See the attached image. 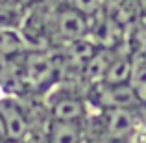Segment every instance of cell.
I'll list each match as a JSON object with an SVG mask.
<instances>
[{"mask_svg":"<svg viewBox=\"0 0 146 143\" xmlns=\"http://www.w3.org/2000/svg\"><path fill=\"white\" fill-rule=\"evenodd\" d=\"M56 30H57V36L61 39L68 41V43L76 39H82L89 32V17H85L83 13H80L74 7L67 6L57 11Z\"/></svg>","mask_w":146,"mask_h":143,"instance_id":"obj_3","label":"cell"},{"mask_svg":"<svg viewBox=\"0 0 146 143\" xmlns=\"http://www.w3.org/2000/svg\"><path fill=\"white\" fill-rule=\"evenodd\" d=\"M107 54H109L107 48L98 50L89 61L83 63V69H82L83 82H87V84H102L107 67H109V63L113 61V58H109Z\"/></svg>","mask_w":146,"mask_h":143,"instance_id":"obj_8","label":"cell"},{"mask_svg":"<svg viewBox=\"0 0 146 143\" xmlns=\"http://www.w3.org/2000/svg\"><path fill=\"white\" fill-rule=\"evenodd\" d=\"M98 143H120V141H117V140H109V138H106V140H102V141H98Z\"/></svg>","mask_w":146,"mask_h":143,"instance_id":"obj_15","label":"cell"},{"mask_svg":"<svg viewBox=\"0 0 146 143\" xmlns=\"http://www.w3.org/2000/svg\"><path fill=\"white\" fill-rule=\"evenodd\" d=\"M24 50H28V43L24 41L19 30H15L13 26L0 28V56H17V54H22Z\"/></svg>","mask_w":146,"mask_h":143,"instance_id":"obj_10","label":"cell"},{"mask_svg":"<svg viewBox=\"0 0 146 143\" xmlns=\"http://www.w3.org/2000/svg\"><path fill=\"white\" fill-rule=\"evenodd\" d=\"M83 143H85V141H83Z\"/></svg>","mask_w":146,"mask_h":143,"instance_id":"obj_17","label":"cell"},{"mask_svg":"<svg viewBox=\"0 0 146 143\" xmlns=\"http://www.w3.org/2000/svg\"><path fill=\"white\" fill-rule=\"evenodd\" d=\"M98 100L104 110L107 108H129L135 110L141 104L139 95L131 84H117V86H104L100 89Z\"/></svg>","mask_w":146,"mask_h":143,"instance_id":"obj_5","label":"cell"},{"mask_svg":"<svg viewBox=\"0 0 146 143\" xmlns=\"http://www.w3.org/2000/svg\"><path fill=\"white\" fill-rule=\"evenodd\" d=\"M96 45L93 43V41L85 39V37H82V39H76V41H70L68 43V58L74 61H80V63H85V61H89L91 58L96 54Z\"/></svg>","mask_w":146,"mask_h":143,"instance_id":"obj_11","label":"cell"},{"mask_svg":"<svg viewBox=\"0 0 146 143\" xmlns=\"http://www.w3.org/2000/svg\"><path fill=\"white\" fill-rule=\"evenodd\" d=\"M128 2V0H104V9L107 11V13H117L118 9H120L124 4Z\"/></svg>","mask_w":146,"mask_h":143,"instance_id":"obj_14","label":"cell"},{"mask_svg":"<svg viewBox=\"0 0 146 143\" xmlns=\"http://www.w3.org/2000/svg\"><path fill=\"white\" fill-rule=\"evenodd\" d=\"M52 119L54 121H78L82 123V119L87 113L85 100L82 97L76 95H65L56 99V102L52 104Z\"/></svg>","mask_w":146,"mask_h":143,"instance_id":"obj_6","label":"cell"},{"mask_svg":"<svg viewBox=\"0 0 146 143\" xmlns=\"http://www.w3.org/2000/svg\"><path fill=\"white\" fill-rule=\"evenodd\" d=\"M104 128L106 138L124 141L137 128L135 111L129 108H107L104 110Z\"/></svg>","mask_w":146,"mask_h":143,"instance_id":"obj_2","label":"cell"},{"mask_svg":"<svg viewBox=\"0 0 146 143\" xmlns=\"http://www.w3.org/2000/svg\"><path fill=\"white\" fill-rule=\"evenodd\" d=\"M68 6L78 9L85 17L93 19L104 11V0H68Z\"/></svg>","mask_w":146,"mask_h":143,"instance_id":"obj_12","label":"cell"},{"mask_svg":"<svg viewBox=\"0 0 146 143\" xmlns=\"http://www.w3.org/2000/svg\"><path fill=\"white\" fill-rule=\"evenodd\" d=\"M0 111L6 125V140L7 143H21L30 134V121L26 117L22 106L13 97H2L0 99Z\"/></svg>","mask_w":146,"mask_h":143,"instance_id":"obj_1","label":"cell"},{"mask_svg":"<svg viewBox=\"0 0 146 143\" xmlns=\"http://www.w3.org/2000/svg\"><path fill=\"white\" fill-rule=\"evenodd\" d=\"M0 143H7V141H2V140H0Z\"/></svg>","mask_w":146,"mask_h":143,"instance_id":"obj_16","label":"cell"},{"mask_svg":"<svg viewBox=\"0 0 146 143\" xmlns=\"http://www.w3.org/2000/svg\"><path fill=\"white\" fill-rule=\"evenodd\" d=\"M128 143H146V126L137 125V128L131 132V136L128 138Z\"/></svg>","mask_w":146,"mask_h":143,"instance_id":"obj_13","label":"cell"},{"mask_svg":"<svg viewBox=\"0 0 146 143\" xmlns=\"http://www.w3.org/2000/svg\"><path fill=\"white\" fill-rule=\"evenodd\" d=\"M133 75V61L126 56L113 58V61L109 63L104 76L102 84L104 86H117V84H129ZM100 84V86H102Z\"/></svg>","mask_w":146,"mask_h":143,"instance_id":"obj_9","label":"cell"},{"mask_svg":"<svg viewBox=\"0 0 146 143\" xmlns=\"http://www.w3.org/2000/svg\"><path fill=\"white\" fill-rule=\"evenodd\" d=\"M56 63H54L52 56L46 52H28L24 61V75L26 82L32 84L33 87H41L48 82L56 73Z\"/></svg>","mask_w":146,"mask_h":143,"instance_id":"obj_4","label":"cell"},{"mask_svg":"<svg viewBox=\"0 0 146 143\" xmlns=\"http://www.w3.org/2000/svg\"><path fill=\"white\" fill-rule=\"evenodd\" d=\"M48 143H83V128L78 121H50Z\"/></svg>","mask_w":146,"mask_h":143,"instance_id":"obj_7","label":"cell"}]
</instances>
